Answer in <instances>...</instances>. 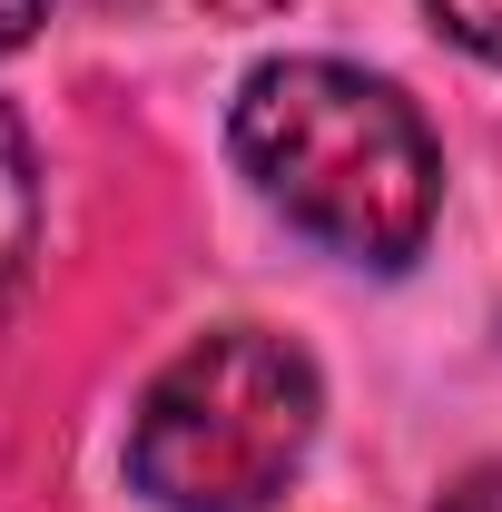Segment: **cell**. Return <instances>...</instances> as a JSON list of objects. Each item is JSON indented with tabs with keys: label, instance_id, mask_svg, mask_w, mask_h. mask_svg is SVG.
<instances>
[{
	"label": "cell",
	"instance_id": "6da1fadb",
	"mask_svg": "<svg viewBox=\"0 0 502 512\" xmlns=\"http://www.w3.org/2000/svg\"><path fill=\"white\" fill-rule=\"evenodd\" d=\"M237 158L286 227H306L315 247L404 266L434 227V138L414 119V99L394 79H365L345 60H276L237 99Z\"/></svg>",
	"mask_w": 502,
	"mask_h": 512
},
{
	"label": "cell",
	"instance_id": "7a4b0ae2",
	"mask_svg": "<svg viewBox=\"0 0 502 512\" xmlns=\"http://www.w3.org/2000/svg\"><path fill=\"white\" fill-rule=\"evenodd\" d=\"M315 444V365L286 335L217 325L148 384L128 483L158 512H266Z\"/></svg>",
	"mask_w": 502,
	"mask_h": 512
},
{
	"label": "cell",
	"instance_id": "3957f363",
	"mask_svg": "<svg viewBox=\"0 0 502 512\" xmlns=\"http://www.w3.org/2000/svg\"><path fill=\"white\" fill-rule=\"evenodd\" d=\"M30 237H40V178H30V138L0 99V286L30 266Z\"/></svg>",
	"mask_w": 502,
	"mask_h": 512
},
{
	"label": "cell",
	"instance_id": "277c9868",
	"mask_svg": "<svg viewBox=\"0 0 502 512\" xmlns=\"http://www.w3.org/2000/svg\"><path fill=\"white\" fill-rule=\"evenodd\" d=\"M424 10L443 20V40H463L473 60L502 69V0H424Z\"/></svg>",
	"mask_w": 502,
	"mask_h": 512
},
{
	"label": "cell",
	"instance_id": "5b68a950",
	"mask_svg": "<svg viewBox=\"0 0 502 512\" xmlns=\"http://www.w3.org/2000/svg\"><path fill=\"white\" fill-rule=\"evenodd\" d=\"M434 512H502V463H483V473H463L453 493H443Z\"/></svg>",
	"mask_w": 502,
	"mask_h": 512
},
{
	"label": "cell",
	"instance_id": "8992f818",
	"mask_svg": "<svg viewBox=\"0 0 502 512\" xmlns=\"http://www.w3.org/2000/svg\"><path fill=\"white\" fill-rule=\"evenodd\" d=\"M40 10H50V0H0V50H20V40L40 30Z\"/></svg>",
	"mask_w": 502,
	"mask_h": 512
},
{
	"label": "cell",
	"instance_id": "52a82bcc",
	"mask_svg": "<svg viewBox=\"0 0 502 512\" xmlns=\"http://www.w3.org/2000/svg\"><path fill=\"white\" fill-rule=\"evenodd\" d=\"M188 10H207V20H266V10H286V0H188Z\"/></svg>",
	"mask_w": 502,
	"mask_h": 512
}]
</instances>
